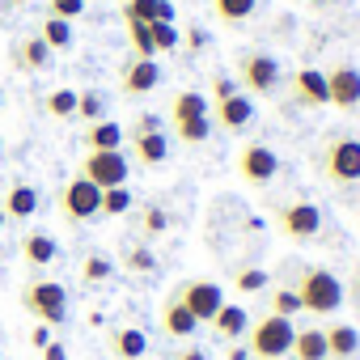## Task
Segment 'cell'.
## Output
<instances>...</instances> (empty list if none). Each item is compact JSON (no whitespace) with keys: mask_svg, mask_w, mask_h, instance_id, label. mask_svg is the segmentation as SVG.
Wrapping results in <instances>:
<instances>
[{"mask_svg":"<svg viewBox=\"0 0 360 360\" xmlns=\"http://www.w3.org/2000/svg\"><path fill=\"white\" fill-rule=\"evenodd\" d=\"M208 115L217 119V127H221V131H246V127L255 123V98L238 89L233 98L212 102V110H208Z\"/></svg>","mask_w":360,"mask_h":360,"instance_id":"4fadbf2b","label":"cell"},{"mask_svg":"<svg viewBox=\"0 0 360 360\" xmlns=\"http://www.w3.org/2000/svg\"><path fill=\"white\" fill-rule=\"evenodd\" d=\"M39 39H43L51 51H68V47H72V26H68L64 18H47L43 30H39Z\"/></svg>","mask_w":360,"mask_h":360,"instance_id":"f1b7e54d","label":"cell"},{"mask_svg":"<svg viewBox=\"0 0 360 360\" xmlns=\"http://www.w3.org/2000/svg\"><path fill=\"white\" fill-rule=\"evenodd\" d=\"M318 5H322V0H318Z\"/></svg>","mask_w":360,"mask_h":360,"instance_id":"f5cc1de1","label":"cell"},{"mask_svg":"<svg viewBox=\"0 0 360 360\" xmlns=\"http://www.w3.org/2000/svg\"><path fill=\"white\" fill-rule=\"evenodd\" d=\"M174 136L183 140V144H204V140L212 136V119L204 115V119H187V123H174Z\"/></svg>","mask_w":360,"mask_h":360,"instance_id":"f546056e","label":"cell"},{"mask_svg":"<svg viewBox=\"0 0 360 360\" xmlns=\"http://www.w3.org/2000/svg\"><path fill=\"white\" fill-rule=\"evenodd\" d=\"M255 9H259V0H212V13H217L225 26H238V22H246Z\"/></svg>","mask_w":360,"mask_h":360,"instance_id":"83f0119b","label":"cell"},{"mask_svg":"<svg viewBox=\"0 0 360 360\" xmlns=\"http://www.w3.org/2000/svg\"><path fill=\"white\" fill-rule=\"evenodd\" d=\"M136 225H140V233L157 238V233H165V229H169V217H165V208L144 204V208H140V217H136Z\"/></svg>","mask_w":360,"mask_h":360,"instance_id":"836d02e7","label":"cell"},{"mask_svg":"<svg viewBox=\"0 0 360 360\" xmlns=\"http://www.w3.org/2000/svg\"><path fill=\"white\" fill-rule=\"evenodd\" d=\"M56 255H60V246H56V238H51V233L34 229V233H26V238H22V259H26L30 267H47Z\"/></svg>","mask_w":360,"mask_h":360,"instance_id":"cb8c5ba5","label":"cell"},{"mask_svg":"<svg viewBox=\"0 0 360 360\" xmlns=\"http://www.w3.org/2000/svg\"><path fill=\"white\" fill-rule=\"evenodd\" d=\"M0 212H5L9 221H30V217L39 212V187H30V183L9 187V191H5V204H0Z\"/></svg>","mask_w":360,"mask_h":360,"instance_id":"ffe728a7","label":"cell"},{"mask_svg":"<svg viewBox=\"0 0 360 360\" xmlns=\"http://www.w3.org/2000/svg\"><path fill=\"white\" fill-rule=\"evenodd\" d=\"M127 148H131V157H136V165H165V157H169V136L165 131H136V136H127Z\"/></svg>","mask_w":360,"mask_h":360,"instance_id":"9a60e30c","label":"cell"},{"mask_svg":"<svg viewBox=\"0 0 360 360\" xmlns=\"http://www.w3.org/2000/svg\"><path fill=\"white\" fill-rule=\"evenodd\" d=\"M0 106H5V94H0Z\"/></svg>","mask_w":360,"mask_h":360,"instance_id":"816d5d0a","label":"cell"},{"mask_svg":"<svg viewBox=\"0 0 360 360\" xmlns=\"http://www.w3.org/2000/svg\"><path fill=\"white\" fill-rule=\"evenodd\" d=\"M174 360H208V352H204V347H183Z\"/></svg>","mask_w":360,"mask_h":360,"instance_id":"f6af8a7d","label":"cell"},{"mask_svg":"<svg viewBox=\"0 0 360 360\" xmlns=\"http://www.w3.org/2000/svg\"><path fill=\"white\" fill-rule=\"evenodd\" d=\"M161 330L169 335V339H191L195 330H200V322H195V314L178 301L174 292L165 297V305H161Z\"/></svg>","mask_w":360,"mask_h":360,"instance_id":"e0dca14e","label":"cell"},{"mask_svg":"<svg viewBox=\"0 0 360 360\" xmlns=\"http://www.w3.org/2000/svg\"><path fill=\"white\" fill-rule=\"evenodd\" d=\"M233 284H238V292H263L267 288V271L263 267H242Z\"/></svg>","mask_w":360,"mask_h":360,"instance_id":"74e56055","label":"cell"},{"mask_svg":"<svg viewBox=\"0 0 360 360\" xmlns=\"http://www.w3.org/2000/svg\"><path fill=\"white\" fill-rule=\"evenodd\" d=\"M9 5H26V0H9Z\"/></svg>","mask_w":360,"mask_h":360,"instance_id":"f907efd6","label":"cell"},{"mask_svg":"<svg viewBox=\"0 0 360 360\" xmlns=\"http://www.w3.org/2000/svg\"><path fill=\"white\" fill-rule=\"evenodd\" d=\"M292 102L305 106V110H322V106H330V102H326V72H318V68H301V72L292 77Z\"/></svg>","mask_w":360,"mask_h":360,"instance_id":"5bb4252c","label":"cell"},{"mask_svg":"<svg viewBox=\"0 0 360 360\" xmlns=\"http://www.w3.org/2000/svg\"><path fill=\"white\" fill-rule=\"evenodd\" d=\"M212 330H217V339H229V343H238L246 330H250V314L242 309V305H233V301H225L221 309H217V318L208 322Z\"/></svg>","mask_w":360,"mask_h":360,"instance_id":"d6986e66","label":"cell"},{"mask_svg":"<svg viewBox=\"0 0 360 360\" xmlns=\"http://www.w3.org/2000/svg\"><path fill=\"white\" fill-rule=\"evenodd\" d=\"M174 297L195 314V322H212L217 309L225 305V292H221L217 280H183V284L174 288Z\"/></svg>","mask_w":360,"mask_h":360,"instance_id":"30bf717a","label":"cell"},{"mask_svg":"<svg viewBox=\"0 0 360 360\" xmlns=\"http://www.w3.org/2000/svg\"><path fill=\"white\" fill-rule=\"evenodd\" d=\"M292 335H297L292 318L263 314L259 322H250V330H246V347H250V356H271V360H284V356L292 352Z\"/></svg>","mask_w":360,"mask_h":360,"instance_id":"277c9868","label":"cell"},{"mask_svg":"<svg viewBox=\"0 0 360 360\" xmlns=\"http://www.w3.org/2000/svg\"><path fill=\"white\" fill-rule=\"evenodd\" d=\"M77 115H81L85 123H98V119H106V98H102L98 89H85V94H77Z\"/></svg>","mask_w":360,"mask_h":360,"instance_id":"1f68e13d","label":"cell"},{"mask_svg":"<svg viewBox=\"0 0 360 360\" xmlns=\"http://www.w3.org/2000/svg\"><path fill=\"white\" fill-rule=\"evenodd\" d=\"M110 271H115V263H110L106 255H89V259H85V267H81L85 284H102V280H110Z\"/></svg>","mask_w":360,"mask_h":360,"instance_id":"d590c367","label":"cell"},{"mask_svg":"<svg viewBox=\"0 0 360 360\" xmlns=\"http://www.w3.org/2000/svg\"><path fill=\"white\" fill-rule=\"evenodd\" d=\"M326 102L339 110H356L360 106V68L356 64H335L326 72Z\"/></svg>","mask_w":360,"mask_h":360,"instance_id":"8fae6325","label":"cell"},{"mask_svg":"<svg viewBox=\"0 0 360 360\" xmlns=\"http://www.w3.org/2000/svg\"><path fill=\"white\" fill-rule=\"evenodd\" d=\"M148 34H153V47L157 51H174L178 43H183V39H178V30H174V22H148Z\"/></svg>","mask_w":360,"mask_h":360,"instance_id":"e575fe53","label":"cell"},{"mask_svg":"<svg viewBox=\"0 0 360 360\" xmlns=\"http://www.w3.org/2000/svg\"><path fill=\"white\" fill-rule=\"evenodd\" d=\"M204 43H208L204 30H191V34H187V47H191V51H204Z\"/></svg>","mask_w":360,"mask_h":360,"instance_id":"bcb514c9","label":"cell"},{"mask_svg":"<svg viewBox=\"0 0 360 360\" xmlns=\"http://www.w3.org/2000/svg\"><path fill=\"white\" fill-rule=\"evenodd\" d=\"M123 18H136V22H174V9H169V0H127Z\"/></svg>","mask_w":360,"mask_h":360,"instance_id":"484cf974","label":"cell"},{"mask_svg":"<svg viewBox=\"0 0 360 360\" xmlns=\"http://www.w3.org/2000/svg\"><path fill=\"white\" fill-rule=\"evenodd\" d=\"M127 174H131V161L123 157V148L85 153V157H81V165H77V178L94 183L98 191H110V187H127Z\"/></svg>","mask_w":360,"mask_h":360,"instance_id":"5b68a950","label":"cell"},{"mask_svg":"<svg viewBox=\"0 0 360 360\" xmlns=\"http://www.w3.org/2000/svg\"><path fill=\"white\" fill-rule=\"evenodd\" d=\"M110 352L119 360H140L148 352V335L140 326H119V330H110Z\"/></svg>","mask_w":360,"mask_h":360,"instance_id":"603a6c76","label":"cell"},{"mask_svg":"<svg viewBox=\"0 0 360 360\" xmlns=\"http://www.w3.org/2000/svg\"><path fill=\"white\" fill-rule=\"evenodd\" d=\"M297 301H301V314H318V318H330L339 305H343V284L335 271L326 267H305L292 284Z\"/></svg>","mask_w":360,"mask_h":360,"instance_id":"6da1fadb","label":"cell"},{"mask_svg":"<svg viewBox=\"0 0 360 360\" xmlns=\"http://www.w3.org/2000/svg\"><path fill=\"white\" fill-rule=\"evenodd\" d=\"M238 94V81L233 77H217L212 81V102H225V98H233Z\"/></svg>","mask_w":360,"mask_h":360,"instance_id":"60d3db41","label":"cell"},{"mask_svg":"<svg viewBox=\"0 0 360 360\" xmlns=\"http://www.w3.org/2000/svg\"><path fill=\"white\" fill-rule=\"evenodd\" d=\"M43 360H68L64 343H47V347H43Z\"/></svg>","mask_w":360,"mask_h":360,"instance_id":"ee69618b","label":"cell"},{"mask_svg":"<svg viewBox=\"0 0 360 360\" xmlns=\"http://www.w3.org/2000/svg\"><path fill=\"white\" fill-rule=\"evenodd\" d=\"M136 131H161V119L157 115H136V123L127 127V136H136Z\"/></svg>","mask_w":360,"mask_h":360,"instance_id":"b9f144b4","label":"cell"},{"mask_svg":"<svg viewBox=\"0 0 360 360\" xmlns=\"http://www.w3.org/2000/svg\"><path fill=\"white\" fill-rule=\"evenodd\" d=\"M123 263H127V271H153V267H157V259H153L148 246H131V250L123 255Z\"/></svg>","mask_w":360,"mask_h":360,"instance_id":"f35d334b","label":"cell"},{"mask_svg":"<svg viewBox=\"0 0 360 360\" xmlns=\"http://www.w3.org/2000/svg\"><path fill=\"white\" fill-rule=\"evenodd\" d=\"M5 221H9V217H5V212H0V229H5Z\"/></svg>","mask_w":360,"mask_h":360,"instance_id":"c3c4849f","label":"cell"},{"mask_svg":"<svg viewBox=\"0 0 360 360\" xmlns=\"http://www.w3.org/2000/svg\"><path fill=\"white\" fill-rule=\"evenodd\" d=\"M98 212H102V191L85 178H68L60 191V217L68 225H81V221H94Z\"/></svg>","mask_w":360,"mask_h":360,"instance_id":"ba28073f","label":"cell"},{"mask_svg":"<svg viewBox=\"0 0 360 360\" xmlns=\"http://www.w3.org/2000/svg\"><path fill=\"white\" fill-rule=\"evenodd\" d=\"M292 356H297V360H330V356H326V335H322V326L297 330V335H292Z\"/></svg>","mask_w":360,"mask_h":360,"instance_id":"d4e9b609","label":"cell"},{"mask_svg":"<svg viewBox=\"0 0 360 360\" xmlns=\"http://www.w3.org/2000/svg\"><path fill=\"white\" fill-rule=\"evenodd\" d=\"M318 169L335 187H356L360 183V140L356 136H330L318 148Z\"/></svg>","mask_w":360,"mask_h":360,"instance_id":"7a4b0ae2","label":"cell"},{"mask_svg":"<svg viewBox=\"0 0 360 360\" xmlns=\"http://www.w3.org/2000/svg\"><path fill=\"white\" fill-rule=\"evenodd\" d=\"M30 343H34V347H47V343H51V330H47V326H34V330H30Z\"/></svg>","mask_w":360,"mask_h":360,"instance_id":"7bdbcfd3","label":"cell"},{"mask_svg":"<svg viewBox=\"0 0 360 360\" xmlns=\"http://www.w3.org/2000/svg\"><path fill=\"white\" fill-rule=\"evenodd\" d=\"M322 335H326V356L330 360H356L360 356V330L352 322H326Z\"/></svg>","mask_w":360,"mask_h":360,"instance_id":"2e32d148","label":"cell"},{"mask_svg":"<svg viewBox=\"0 0 360 360\" xmlns=\"http://www.w3.org/2000/svg\"><path fill=\"white\" fill-rule=\"evenodd\" d=\"M238 85H242V94H259V98L276 94L280 89V60L271 51H246L238 64Z\"/></svg>","mask_w":360,"mask_h":360,"instance_id":"8992f818","label":"cell"},{"mask_svg":"<svg viewBox=\"0 0 360 360\" xmlns=\"http://www.w3.org/2000/svg\"><path fill=\"white\" fill-rule=\"evenodd\" d=\"M161 85V68L157 60H127L123 72H119V94L123 98H144Z\"/></svg>","mask_w":360,"mask_h":360,"instance_id":"7c38bea8","label":"cell"},{"mask_svg":"<svg viewBox=\"0 0 360 360\" xmlns=\"http://www.w3.org/2000/svg\"><path fill=\"white\" fill-rule=\"evenodd\" d=\"M229 360H250V347H246V343H242V347L233 343V347H229Z\"/></svg>","mask_w":360,"mask_h":360,"instance_id":"7dc6e473","label":"cell"},{"mask_svg":"<svg viewBox=\"0 0 360 360\" xmlns=\"http://www.w3.org/2000/svg\"><path fill=\"white\" fill-rule=\"evenodd\" d=\"M9 60H13V68H22V72H43V68L51 64V47H47L39 34H26V39L13 43Z\"/></svg>","mask_w":360,"mask_h":360,"instance_id":"ac0fdd59","label":"cell"},{"mask_svg":"<svg viewBox=\"0 0 360 360\" xmlns=\"http://www.w3.org/2000/svg\"><path fill=\"white\" fill-rule=\"evenodd\" d=\"M208 110H212V102H208L204 94L183 89V94H174V102H169V127H174V123H187V119H204Z\"/></svg>","mask_w":360,"mask_h":360,"instance_id":"7402d4cb","label":"cell"},{"mask_svg":"<svg viewBox=\"0 0 360 360\" xmlns=\"http://www.w3.org/2000/svg\"><path fill=\"white\" fill-rule=\"evenodd\" d=\"M22 309L34 314L43 326H64L68 322V288L56 280H30L22 288Z\"/></svg>","mask_w":360,"mask_h":360,"instance_id":"3957f363","label":"cell"},{"mask_svg":"<svg viewBox=\"0 0 360 360\" xmlns=\"http://www.w3.org/2000/svg\"><path fill=\"white\" fill-rule=\"evenodd\" d=\"M276 169H280V157H276L271 144L250 140V144L238 148V178H242L246 187H267L271 178H276Z\"/></svg>","mask_w":360,"mask_h":360,"instance_id":"52a82bcc","label":"cell"},{"mask_svg":"<svg viewBox=\"0 0 360 360\" xmlns=\"http://www.w3.org/2000/svg\"><path fill=\"white\" fill-rule=\"evenodd\" d=\"M123 140H127V131L115 119H98L85 127V153H106V148H119Z\"/></svg>","mask_w":360,"mask_h":360,"instance_id":"44dd1931","label":"cell"},{"mask_svg":"<svg viewBox=\"0 0 360 360\" xmlns=\"http://www.w3.org/2000/svg\"><path fill=\"white\" fill-rule=\"evenodd\" d=\"M267 314H280V318H292V314H301V301H297V292L292 288H276L271 292V309Z\"/></svg>","mask_w":360,"mask_h":360,"instance_id":"8d00e7d4","label":"cell"},{"mask_svg":"<svg viewBox=\"0 0 360 360\" xmlns=\"http://www.w3.org/2000/svg\"><path fill=\"white\" fill-rule=\"evenodd\" d=\"M276 229H280L288 242H309V238L322 233V212H318L314 204H305V200L284 204V208H276Z\"/></svg>","mask_w":360,"mask_h":360,"instance_id":"9c48e42d","label":"cell"},{"mask_svg":"<svg viewBox=\"0 0 360 360\" xmlns=\"http://www.w3.org/2000/svg\"><path fill=\"white\" fill-rule=\"evenodd\" d=\"M250 360H271V356H250Z\"/></svg>","mask_w":360,"mask_h":360,"instance_id":"681fc988","label":"cell"},{"mask_svg":"<svg viewBox=\"0 0 360 360\" xmlns=\"http://www.w3.org/2000/svg\"><path fill=\"white\" fill-rule=\"evenodd\" d=\"M81 9H85V0H51V13H47V18H64V22H72Z\"/></svg>","mask_w":360,"mask_h":360,"instance_id":"ab89813d","label":"cell"},{"mask_svg":"<svg viewBox=\"0 0 360 360\" xmlns=\"http://www.w3.org/2000/svg\"><path fill=\"white\" fill-rule=\"evenodd\" d=\"M127 212H131V191H127V187L102 191V212H98V217H127Z\"/></svg>","mask_w":360,"mask_h":360,"instance_id":"d6a6232c","label":"cell"},{"mask_svg":"<svg viewBox=\"0 0 360 360\" xmlns=\"http://www.w3.org/2000/svg\"><path fill=\"white\" fill-rule=\"evenodd\" d=\"M47 115L51 119H72L77 115V89H56V94H47Z\"/></svg>","mask_w":360,"mask_h":360,"instance_id":"4dcf8cb0","label":"cell"},{"mask_svg":"<svg viewBox=\"0 0 360 360\" xmlns=\"http://www.w3.org/2000/svg\"><path fill=\"white\" fill-rule=\"evenodd\" d=\"M127 22V43H131V60H153L157 47H153V34H148V22H136V18H123Z\"/></svg>","mask_w":360,"mask_h":360,"instance_id":"4316f807","label":"cell"}]
</instances>
